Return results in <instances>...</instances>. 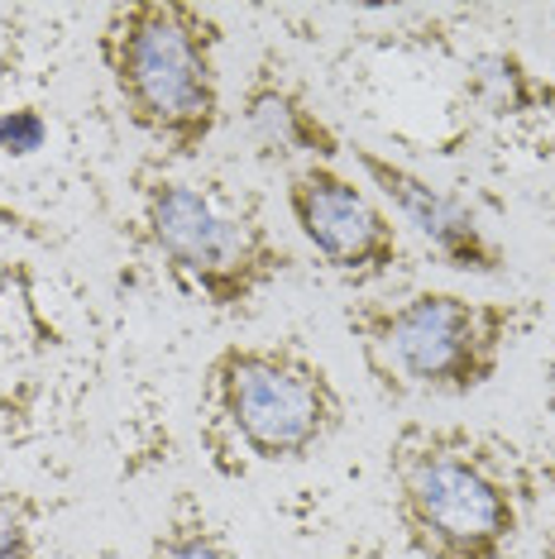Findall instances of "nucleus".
<instances>
[{
  "label": "nucleus",
  "mask_w": 555,
  "mask_h": 559,
  "mask_svg": "<svg viewBox=\"0 0 555 559\" xmlns=\"http://www.w3.org/2000/svg\"><path fill=\"white\" fill-rule=\"evenodd\" d=\"M24 78V34L15 29V20L0 15V116H10V96Z\"/></svg>",
  "instance_id": "obj_13"
},
{
  "label": "nucleus",
  "mask_w": 555,
  "mask_h": 559,
  "mask_svg": "<svg viewBox=\"0 0 555 559\" xmlns=\"http://www.w3.org/2000/svg\"><path fill=\"white\" fill-rule=\"evenodd\" d=\"M383 468L416 559H508L541 502V464L464 421H402Z\"/></svg>",
  "instance_id": "obj_1"
},
{
  "label": "nucleus",
  "mask_w": 555,
  "mask_h": 559,
  "mask_svg": "<svg viewBox=\"0 0 555 559\" xmlns=\"http://www.w3.org/2000/svg\"><path fill=\"white\" fill-rule=\"evenodd\" d=\"M345 158H355L369 192L393 211L398 225H408V230L436 253L440 269L470 273V277L508 273V249L488 235V225L479 221V211L464 197H456L450 187H436L432 177H422L416 168H408V163L378 154V148L345 144Z\"/></svg>",
  "instance_id": "obj_7"
},
{
  "label": "nucleus",
  "mask_w": 555,
  "mask_h": 559,
  "mask_svg": "<svg viewBox=\"0 0 555 559\" xmlns=\"http://www.w3.org/2000/svg\"><path fill=\"white\" fill-rule=\"evenodd\" d=\"M541 492H551V502H555V464H541ZM541 559H555V516H551L546 536H541Z\"/></svg>",
  "instance_id": "obj_14"
},
{
  "label": "nucleus",
  "mask_w": 555,
  "mask_h": 559,
  "mask_svg": "<svg viewBox=\"0 0 555 559\" xmlns=\"http://www.w3.org/2000/svg\"><path fill=\"white\" fill-rule=\"evenodd\" d=\"M536 325L532 297H470L450 287H412L398 297H359L345 307L359 364L388 402H460L498 378L512 345Z\"/></svg>",
  "instance_id": "obj_4"
},
{
  "label": "nucleus",
  "mask_w": 555,
  "mask_h": 559,
  "mask_svg": "<svg viewBox=\"0 0 555 559\" xmlns=\"http://www.w3.org/2000/svg\"><path fill=\"white\" fill-rule=\"evenodd\" d=\"M225 29L192 0H120L101 15L96 53L125 120L163 163H197L221 130Z\"/></svg>",
  "instance_id": "obj_5"
},
{
  "label": "nucleus",
  "mask_w": 555,
  "mask_h": 559,
  "mask_svg": "<svg viewBox=\"0 0 555 559\" xmlns=\"http://www.w3.org/2000/svg\"><path fill=\"white\" fill-rule=\"evenodd\" d=\"M460 100L512 144H532L536 154L555 148V86L517 48H474L460 62Z\"/></svg>",
  "instance_id": "obj_9"
},
{
  "label": "nucleus",
  "mask_w": 555,
  "mask_h": 559,
  "mask_svg": "<svg viewBox=\"0 0 555 559\" xmlns=\"http://www.w3.org/2000/svg\"><path fill=\"white\" fill-rule=\"evenodd\" d=\"M39 521L44 507L34 492L0 483V559H44Z\"/></svg>",
  "instance_id": "obj_12"
},
{
  "label": "nucleus",
  "mask_w": 555,
  "mask_h": 559,
  "mask_svg": "<svg viewBox=\"0 0 555 559\" xmlns=\"http://www.w3.org/2000/svg\"><path fill=\"white\" fill-rule=\"evenodd\" d=\"M283 206L302 245L340 283L374 287L412 269V249L393 211L340 163L293 168L283 182Z\"/></svg>",
  "instance_id": "obj_6"
},
{
  "label": "nucleus",
  "mask_w": 555,
  "mask_h": 559,
  "mask_svg": "<svg viewBox=\"0 0 555 559\" xmlns=\"http://www.w3.org/2000/svg\"><path fill=\"white\" fill-rule=\"evenodd\" d=\"M134 201L163 273L216 316L255 311L263 292L297 269L263 197L221 173H182V163L149 158L134 168Z\"/></svg>",
  "instance_id": "obj_3"
},
{
  "label": "nucleus",
  "mask_w": 555,
  "mask_h": 559,
  "mask_svg": "<svg viewBox=\"0 0 555 559\" xmlns=\"http://www.w3.org/2000/svg\"><path fill=\"white\" fill-rule=\"evenodd\" d=\"M144 559H239V550L192 492H178L163 512Z\"/></svg>",
  "instance_id": "obj_11"
},
{
  "label": "nucleus",
  "mask_w": 555,
  "mask_h": 559,
  "mask_svg": "<svg viewBox=\"0 0 555 559\" xmlns=\"http://www.w3.org/2000/svg\"><path fill=\"white\" fill-rule=\"evenodd\" d=\"M335 373L297 340H235L201 368L197 436L221 478L293 468L345 430Z\"/></svg>",
  "instance_id": "obj_2"
},
{
  "label": "nucleus",
  "mask_w": 555,
  "mask_h": 559,
  "mask_svg": "<svg viewBox=\"0 0 555 559\" xmlns=\"http://www.w3.org/2000/svg\"><path fill=\"white\" fill-rule=\"evenodd\" d=\"M239 130L263 163H283L287 173L307 168V163L345 158V134L321 116L307 86L273 53L259 58V68L249 72L245 92H239Z\"/></svg>",
  "instance_id": "obj_8"
},
{
  "label": "nucleus",
  "mask_w": 555,
  "mask_h": 559,
  "mask_svg": "<svg viewBox=\"0 0 555 559\" xmlns=\"http://www.w3.org/2000/svg\"><path fill=\"white\" fill-rule=\"evenodd\" d=\"M48 307L39 277L24 259L0 249V364L10 359H29L48 345Z\"/></svg>",
  "instance_id": "obj_10"
}]
</instances>
